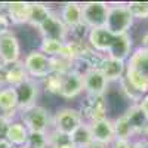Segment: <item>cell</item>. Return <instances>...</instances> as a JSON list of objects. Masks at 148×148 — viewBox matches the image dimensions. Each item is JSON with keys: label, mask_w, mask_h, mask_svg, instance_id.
Listing matches in <instances>:
<instances>
[{"label": "cell", "mask_w": 148, "mask_h": 148, "mask_svg": "<svg viewBox=\"0 0 148 148\" xmlns=\"http://www.w3.org/2000/svg\"><path fill=\"white\" fill-rule=\"evenodd\" d=\"M62 79L64 76H61V74L51 73L47 77L40 80V88H43L45 92L51 93V95H59L61 86H62Z\"/></svg>", "instance_id": "27"}, {"label": "cell", "mask_w": 148, "mask_h": 148, "mask_svg": "<svg viewBox=\"0 0 148 148\" xmlns=\"http://www.w3.org/2000/svg\"><path fill=\"white\" fill-rule=\"evenodd\" d=\"M90 148H110V145H102V144H96V142H93V145H92Z\"/></svg>", "instance_id": "35"}, {"label": "cell", "mask_w": 148, "mask_h": 148, "mask_svg": "<svg viewBox=\"0 0 148 148\" xmlns=\"http://www.w3.org/2000/svg\"><path fill=\"white\" fill-rule=\"evenodd\" d=\"M139 47L145 49V51H148V31L141 37V43H139Z\"/></svg>", "instance_id": "33"}, {"label": "cell", "mask_w": 148, "mask_h": 148, "mask_svg": "<svg viewBox=\"0 0 148 148\" xmlns=\"http://www.w3.org/2000/svg\"><path fill=\"white\" fill-rule=\"evenodd\" d=\"M126 82L141 95L148 93V51L135 47L126 61Z\"/></svg>", "instance_id": "1"}, {"label": "cell", "mask_w": 148, "mask_h": 148, "mask_svg": "<svg viewBox=\"0 0 148 148\" xmlns=\"http://www.w3.org/2000/svg\"><path fill=\"white\" fill-rule=\"evenodd\" d=\"M114 125V133L117 139H125V141H135L136 135H135L133 129L130 127L127 119L125 117V114L119 116L116 120H113Z\"/></svg>", "instance_id": "25"}, {"label": "cell", "mask_w": 148, "mask_h": 148, "mask_svg": "<svg viewBox=\"0 0 148 148\" xmlns=\"http://www.w3.org/2000/svg\"><path fill=\"white\" fill-rule=\"evenodd\" d=\"M27 145L30 148H49V133L30 132Z\"/></svg>", "instance_id": "29"}, {"label": "cell", "mask_w": 148, "mask_h": 148, "mask_svg": "<svg viewBox=\"0 0 148 148\" xmlns=\"http://www.w3.org/2000/svg\"><path fill=\"white\" fill-rule=\"evenodd\" d=\"M21 61L19 39L10 30L0 34V65L8 67Z\"/></svg>", "instance_id": "8"}, {"label": "cell", "mask_w": 148, "mask_h": 148, "mask_svg": "<svg viewBox=\"0 0 148 148\" xmlns=\"http://www.w3.org/2000/svg\"><path fill=\"white\" fill-rule=\"evenodd\" d=\"M58 14L62 19V22L65 24V27L73 31L77 30L83 25V15H82V3L77 2H68L64 3L59 8Z\"/></svg>", "instance_id": "17"}, {"label": "cell", "mask_w": 148, "mask_h": 148, "mask_svg": "<svg viewBox=\"0 0 148 148\" xmlns=\"http://www.w3.org/2000/svg\"><path fill=\"white\" fill-rule=\"evenodd\" d=\"M135 19L126 3H110L105 28L114 36L129 34Z\"/></svg>", "instance_id": "2"}, {"label": "cell", "mask_w": 148, "mask_h": 148, "mask_svg": "<svg viewBox=\"0 0 148 148\" xmlns=\"http://www.w3.org/2000/svg\"><path fill=\"white\" fill-rule=\"evenodd\" d=\"M92 136H93V142L96 144H102V145H110L116 139V133H114V125L111 119H102L93 123H88Z\"/></svg>", "instance_id": "15"}, {"label": "cell", "mask_w": 148, "mask_h": 148, "mask_svg": "<svg viewBox=\"0 0 148 148\" xmlns=\"http://www.w3.org/2000/svg\"><path fill=\"white\" fill-rule=\"evenodd\" d=\"M110 3L105 2H86L82 3L83 25L88 30L104 28L107 24Z\"/></svg>", "instance_id": "6"}, {"label": "cell", "mask_w": 148, "mask_h": 148, "mask_svg": "<svg viewBox=\"0 0 148 148\" xmlns=\"http://www.w3.org/2000/svg\"><path fill=\"white\" fill-rule=\"evenodd\" d=\"M83 123L84 120L79 108H73V107H61L52 116V129L68 138Z\"/></svg>", "instance_id": "3"}, {"label": "cell", "mask_w": 148, "mask_h": 148, "mask_svg": "<svg viewBox=\"0 0 148 148\" xmlns=\"http://www.w3.org/2000/svg\"><path fill=\"white\" fill-rule=\"evenodd\" d=\"M28 129L24 126V123L18 119V120H14L9 125V129L6 132V136L5 139L14 147V148H18V147H24L27 145L28 142Z\"/></svg>", "instance_id": "21"}, {"label": "cell", "mask_w": 148, "mask_h": 148, "mask_svg": "<svg viewBox=\"0 0 148 148\" xmlns=\"http://www.w3.org/2000/svg\"><path fill=\"white\" fill-rule=\"evenodd\" d=\"M147 142H148V126H147V129H145V132H144V136H142Z\"/></svg>", "instance_id": "36"}, {"label": "cell", "mask_w": 148, "mask_h": 148, "mask_svg": "<svg viewBox=\"0 0 148 148\" xmlns=\"http://www.w3.org/2000/svg\"><path fill=\"white\" fill-rule=\"evenodd\" d=\"M98 70L104 74V77L107 79L108 83L120 82L125 77V73H126V61L114 59L111 56L104 55L99 65H98Z\"/></svg>", "instance_id": "13"}, {"label": "cell", "mask_w": 148, "mask_h": 148, "mask_svg": "<svg viewBox=\"0 0 148 148\" xmlns=\"http://www.w3.org/2000/svg\"><path fill=\"white\" fill-rule=\"evenodd\" d=\"M52 8L45 3H30V16H28V25L33 28H39L46 21V18L52 14Z\"/></svg>", "instance_id": "23"}, {"label": "cell", "mask_w": 148, "mask_h": 148, "mask_svg": "<svg viewBox=\"0 0 148 148\" xmlns=\"http://www.w3.org/2000/svg\"><path fill=\"white\" fill-rule=\"evenodd\" d=\"M18 148H30L28 145H24V147H18Z\"/></svg>", "instance_id": "37"}, {"label": "cell", "mask_w": 148, "mask_h": 148, "mask_svg": "<svg viewBox=\"0 0 148 148\" xmlns=\"http://www.w3.org/2000/svg\"><path fill=\"white\" fill-rule=\"evenodd\" d=\"M39 51L45 53L49 58H58V56H64L65 51V43L58 42V40H49V39H42Z\"/></svg>", "instance_id": "26"}, {"label": "cell", "mask_w": 148, "mask_h": 148, "mask_svg": "<svg viewBox=\"0 0 148 148\" xmlns=\"http://www.w3.org/2000/svg\"><path fill=\"white\" fill-rule=\"evenodd\" d=\"M133 141H125V139H114L110 144V148H132Z\"/></svg>", "instance_id": "31"}, {"label": "cell", "mask_w": 148, "mask_h": 148, "mask_svg": "<svg viewBox=\"0 0 148 148\" xmlns=\"http://www.w3.org/2000/svg\"><path fill=\"white\" fill-rule=\"evenodd\" d=\"M84 92L83 86V76L80 73L71 70L67 73L62 79V86H61L59 96L64 99H76Z\"/></svg>", "instance_id": "12"}, {"label": "cell", "mask_w": 148, "mask_h": 148, "mask_svg": "<svg viewBox=\"0 0 148 148\" xmlns=\"http://www.w3.org/2000/svg\"><path fill=\"white\" fill-rule=\"evenodd\" d=\"M27 79H28V76L25 73L22 61H19V62H16V64L8 65V67H3V83H5V86L16 88L18 84L25 82Z\"/></svg>", "instance_id": "22"}, {"label": "cell", "mask_w": 148, "mask_h": 148, "mask_svg": "<svg viewBox=\"0 0 148 148\" xmlns=\"http://www.w3.org/2000/svg\"><path fill=\"white\" fill-rule=\"evenodd\" d=\"M123 114H125V117L127 119V121H129L130 127L133 129L135 135H136L138 138L144 136V132L148 126V119H147L145 113L141 110L139 104H132Z\"/></svg>", "instance_id": "20"}, {"label": "cell", "mask_w": 148, "mask_h": 148, "mask_svg": "<svg viewBox=\"0 0 148 148\" xmlns=\"http://www.w3.org/2000/svg\"><path fill=\"white\" fill-rule=\"evenodd\" d=\"M12 121H14V120H9L8 117H5V116L0 114V139H3V138L6 136V132H8L9 125H10Z\"/></svg>", "instance_id": "30"}, {"label": "cell", "mask_w": 148, "mask_h": 148, "mask_svg": "<svg viewBox=\"0 0 148 148\" xmlns=\"http://www.w3.org/2000/svg\"><path fill=\"white\" fill-rule=\"evenodd\" d=\"M3 8H5V12L8 15L10 25L28 24V16H30V3L28 2H10V3H6Z\"/></svg>", "instance_id": "19"}, {"label": "cell", "mask_w": 148, "mask_h": 148, "mask_svg": "<svg viewBox=\"0 0 148 148\" xmlns=\"http://www.w3.org/2000/svg\"><path fill=\"white\" fill-rule=\"evenodd\" d=\"M80 114L83 116L84 123H93L98 120L107 119L108 101L105 96H89L84 95L80 102Z\"/></svg>", "instance_id": "7"}, {"label": "cell", "mask_w": 148, "mask_h": 148, "mask_svg": "<svg viewBox=\"0 0 148 148\" xmlns=\"http://www.w3.org/2000/svg\"><path fill=\"white\" fill-rule=\"evenodd\" d=\"M70 139L79 148H90L93 145V136L88 123H83L79 129H76V132L70 136Z\"/></svg>", "instance_id": "24"}, {"label": "cell", "mask_w": 148, "mask_h": 148, "mask_svg": "<svg viewBox=\"0 0 148 148\" xmlns=\"http://www.w3.org/2000/svg\"><path fill=\"white\" fill-rule=\"evenodd\" d=\"M114 40V34H111L105 27L104 28H93L89 30L86 42L88 45L93 49L95 52L101 53V55H107L110 51V46Z\"/></svg>", "instance_id": "16"}, {"label": "cell", "mask_w": 148, "mask_h": 148, "mask_svg": "<svg viewBox=\"0 0 148 148\" xmlns=\"http://www.w3.org/2000/svg\"><path fill=\"white\" fill-rule=\"evenodd\" d=\"M0 148H14V147H12V145L3 138V139H0Z\"/></svg>", "instance_id": "34"}, {"label": "cell", "mask_w": 148, "mask_h": 148, "mask_svg": "<svg viewBox=\"0 0 148 148\" xmlns=\"http://www.w3.org/2000/svg\"><path fill=\"white\" fill-rule=\"evenodd\" d=\"M37 30H39L42 39L58 40L62 43L68 42V39H70V30L65 27V24L61 19L58 10H55V9Z\"/></svg>", "instance_id": "9"}, {"label": "cell", "mask_w": 148, "mask_h": 148, "mask_svg": "<svg viewBox=\"0 0 148 148\" xmlns=\"http://www.w3.org/2000/svg\"><path fill=\"white\" fill-rule=\"evenodd\" d=\"M132 52H133V39L129 33V34L114 36V40L110 46L107 56L120 59V61H127Z\"/></svg>", "instance_id": "18"}, {"label": "cell", "mask_w": 148, "mask_h": 148, "mask_svg": "<svg viewBox=\"0 0 148 148\" xmlns=\"http://www.w3.org/2000/svg\"><path fill=\"white\" fill-rule=\"evenodd\" d=\"M0 88H3V84H0Z\"/></svg>", "instance_id": "38"}, {"label": "cell", "mask_w": 148, "mask_h": 148, "mask_svg": "<svg viewBox=\"0 0 148 148\" xmlns=\"http://www.w3.org/2000/svg\"><path fill=\"white\" fill-rule=\"evenodd\" d=\"M18 117L28 132L49 133L52 130V114L43 105H34L25 111H21Z\"/></svg>", "instance_id": "4"}, {"label": "cell", "mask_w": 148, "mask_h": 148, "mask_svg": "<svg viewBox=\"0 0 148 148\" xmlns=\"http://www.w3.org/2000/svg\"><path fill=\"white\" fill-rule=\"evenodd\" d=\"M16 98H18V110L25 111L34 105H37V98H39L40 92V82H37L34 79H27L25 82H22L15 88Z\"/></svg>", "instance_id": "10"}, {"label": "cell", "mask_w": 148, "mask_h": 148, "mask_svg": "<svg viewBox=\"0 0 148 148\" xmlns=\"http://www.w3.org/2000/svg\"><path fill=\"white\" fill-rule=\"evenodd\" d=\"M108 82L104 77V74L98 68H89L83 74V86L84 95L89 96H105L108 89Z\"/></svg>", "instance_id": "11"}, {"label": "cell", "mask_w": 148, "mask_h": 148, "mask_svg": "<svg viewBox=\"0 0 148 148\" xmlns=\"http://www.w3.org/2000/svg\"><path fill=\"white\" fill-rule=\"evenodd\" d=\"M139 107H141V110L145 113V116H147V119H148V93H145V95L142 96V99H141V102H139Z\"/></svg>", "instance_id": "32"}, {"label": "cell", "mask_w": 148, "mask_h": 148, "mask_svg": "<svg viewBox=\"0 0 148 148\" xmlns=\"http://www.w3.org/2000/svg\"><path fill=\"white\" fill-rule=\"evenodd\" d=\"M0 114L8 117L9 120H16L19 116L16 92L12 86L0 88Z\"/></svg>", "instance_id": "14"}, {"label": "cell", "mask_w": 148, "mask_h": 148, "mask_svg": "<svg viewBox=\"0 0 148 148\" xmlns=\"http://www.w3.org/2000/svg\"><path fill=\"white\" fill-rule=\"evenodd\" d=\"M24 68L30 79H34L37 82L43 80L52 73V61L49 56L42 53L39 49L30 51L22 59Z\"/></svg>", "instance_id": "5"}, {"label": "cell", "mask_w": 148, "mask_h": 148, "mask_svg": "<svg viewBox=\"0 0 148 148\" xmlns=\"http://www.w3.org/2000/svg\"><path fill=\"white\" fill-rule=\"evenodd\" d=\"M135 21L148 19V2H129L126 3Z\"/></svg>", "instance_id": "28"}]
</instances>
